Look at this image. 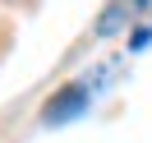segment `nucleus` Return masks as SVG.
<instances>
[{
    "label": "nucleus",
    "instance_id": "1",
    "mask_svg": "<svg viewBox=\"0 0 152 143\" xmlns=\"http://www.w3.org/2000/svg\"><path fill=\"white\" fill-rule=\"evenodd\" d=\"M83 102H88V88L69 83V88H65L60 97H51V102H46V111H42V115H46L51 125H60V120H69L74 111H83Z\"/></svg>",
    "mask_w": 152,
    "mask_h": 143
}]
</instances>
